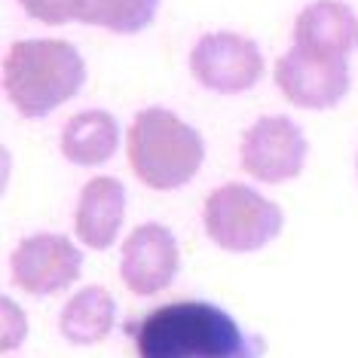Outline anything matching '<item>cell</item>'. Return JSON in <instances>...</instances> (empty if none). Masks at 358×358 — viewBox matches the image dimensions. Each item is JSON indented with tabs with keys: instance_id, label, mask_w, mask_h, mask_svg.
<instances>
[{
	"instance_id": "5b68a950",
	"label": "cell",
	"mask_w": 358,
	"mask_h": 358,
	"mask_svg": "<svg viewBox=\"0 0 358 358\" xmlns=\"http://www.w3.org/2000/svg\"><path fill=\"white\" fill-rule=\"evenodd\" d=\"M190 71L202 89L215 95H242L264 77V52L251 37L236 31H211L196 40Z\"/></svg>"
},
{
	"instance_id": "3957f363",
	"label": "cell",
	"mask_w": 358,
	"mask_h": 358,
	"mask_svg": "<svg viewBox=\"0 0 358 358\" xmlns=\"http://www.w3.org/2000/svg\"><path fill=\"white\" fill-rule=\"evenodd\" d=\"M129 166L150 190H178L199 175L206 141L190 123L166 108L141 110L126 138Z\"/></svg>"
},
{
	"instance_id": "9c48e42d",
	"label": "cell",
	"mask_w": 358,
	"mask_h": 358,
	"mask_svg": "<svg viewBox=\"0 0 358 358\" xmlns=\"http://www.w3.org/2000/svg\"><path fill=\"white\" fill-rule=\"evenodd\" d=\"M181 255L175 233L162 224H141L129 233L120 255V275L138 297H153L175 282Z\"/></svg>"
},
{
	"instance_id": "7c38bea8",
	"label": "cell",
	"mask_w": 358,
	"mask_h": 358,
	"mask_svg": "<svg viewBox=\"0 0 358 358\" xmlns=\"http://www.w3.org/2000/svg\"><path fill=\"white\" fill-rule=\"evenodd\" d=\"M113 324H117V300L101 285H89V288L77 291L62 306V315H59L62 337L74 346L101 343L113 331Z\"/></svg>"
},
{
	"instance_id": "e0dca14e",
	"label": "cell",
	"mask_w": 358,
	"mask_h": 358,
	"mask_svg": "<svg viewBox=\"0 0 358 358\" xmlns=\"http://www.w3.org/2000/svg\"><path fill=\"white\" fill-rule=\"evenodd\" d=\"M355 169H358V159H355Z\"/></svg>"
},
{
	"instance_id": "4fadbf2b",
	"label": "cell",
	"mask_w": 358,
	"mask_h": 358,
	"mask_svg": "<svg viewBox=\"0 0 358 358\" xmlns=\"http://www.w3.org/2000/svg\"><path fill=\"white\" fill-rule=\"evenodd\" d=\"M120 126L108 110H80L62 129V157L74 166H101L117 153Z\"/></svg>"
},
{
	"instance_id": "2e32d148",
	"label": "cell",
	"mask_w": 358,
	"mask_h": 358,
	"mask_svg": "<svg viewBox=\"0 0 358 358\" xmlns=\"http://www.w3.org/2000/svg\"><path fill=\"white\" fill-rule=\"evenodd\" d=\"M28 334V322H25V313L13 303L10 297H3V352H10L25 340Z\"/></svg>"
},
{
	"instance_id": "5bb4252c",
	"label": "cell",
	"mask_w": 358,
	"mask_h": 358,
	"mask_svg": "<svg viewBox=\"0 0 358 358\" xmlns=\"http://www.w3.org/2000/svg\"><path fill=\"white\" fill-rule=\"evenodd\" d=\"M159 0H83L80 22L113 34H138L153 22Z\"/></svg>"
},
{
	"instance_id": "9a60e30c",
	"label": "cell",
	"mask_w": 358,
	"mask_h": 358,
	"mask_svg": "<svg viewBox=\"0 0 358 358\" xmlns=\"http://www.w3.org/2000/svg\"><path fill=\"white\" fill-rule=\"evenodd\" d=\"M22 10L31 19L43 22V25H68V22H80V6L83 0H19Z\"/></svg>"
},
{
	"instance_id": "7a4b0ae2",
	"label": "cell",
	"mask_w": 358,
	"mask_h": 358,
	"mask_svg": "<svg viewBox=\"0 0 358 358\" xmlns=\"http://www.w3.org/2000/svg\"><path fill=\"white\" fill-rule=\"evenodd\" d=\"M86 83V62L68 40H19L3 55V92L25 120L71 101Z\"/></svg>"
},
{
	"instance_id": "277c9868",
	"label": "cell",
	"mask_w": 358,
	"mask_h": 358,
	"mask_svg": "<svg viewBox=\"0 0 358 358\" xmlns=\"http://www.w3.org/2000/svg\"><path fill=\"white\" fill-rule=\"evenodd\" d=\"M202 227L217 248L233 255H251L270 245L285 227V215L273 199L255 187L230 181L211 190L202 206Z\"/></svg>"
},
{
	"instance_id": "30bf717a",
	"label": "cell",
	"mask_w": 358,
	"mask_h": 358,
	"mask_svg": "<svg viewBox=\"0 0 358 358\" xmlns=\"http://www.w3.org/2000/svg\"><path fill=\"white\" fill-rule=\"evenodd\" d=\"M294 46L319 59H349L358 46V19L340 0H313L294 19Z\"/></svg>"
},
{
	"instance_id": "ba28073f",
	"label": "cell",
	"mask_w": 358,
	"mask_h": 358,
	"mask_svg": "<svg viewBox=\"0 0 358 358\" xmlns=\"http://www.w3.org/2000/svg\"><path fill=\"white\" fill-rule=\"evenodd\" d=\"M13 282L34 297L59 294L74 285L83 270V251L68 236L59 233H34L15 245L10 255Z\"/></svg>"
},
{
	"instance_id": "8992f818",
	"label": "cell",
	"mask_w": 358,
	"mask_h": 358,
	"mask_svg": "<svg viewBox=\"0 0 358 358\" xmlns=\"http://www.w3.org/2000/svg\"><path fill=\"white\" fill-rule=\"evenodd\" d=\"M306 135L294 120L273 113V117H260L251 123L242 135L239 159L242 169L264 184H285L294 181L306 166Z\"/></svg>"
},
{
	"instance_id": "52a82bcc",
	"label": "cell",
	"mask_w": 358,
	"mask_h": 358,
	"mask_svg": "<svg viewBox=\"0 0 358 358\" xmlns=\"http://www.w3.org/2000/svg\"><path fill=\"white\" fill-rule=\"evenodd\" d=\"M275 86L300 110H328L349 92V59H319L291 46L275 62Z\"/></svg>"
},
{
	"instance_id": "6da1fadb",
	"label": "cell",
	"mask_w": 358,
	"mask_h": 358,
	"mask_svg": "<svg viewBox=\"0 0 358 358\" xmlns=\"http://www.w3.org/2000/svg\"><path fill=\"white\" fill-rule=\"evenodd\" d=\"M138 358H260L266 340L208 300H175L129 322Z\"/></svg>"
},
{
	"instance_id": "8fae6325",
	"label": "cell",
	"mask_w": 358,
	"mask_h": 358,
	"mask_svg": "<svg viewBox=\"0 0 358 358\" xmlns=\"http://www.w3.org/2000/svg\"><path fill=\"white\" fill-rule=\"evenodd\" d=\"M126 217V187L117 178H92L83 190L74 211V230L83 245L104 251L117 242V233Z\"/></svg>"
}]
</instances>
